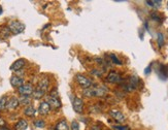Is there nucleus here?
Segmentation results:
<instances>
[{
	"instance_id": "nucleus-20",
	"label": "nucleus",
	"mask_w": 168,
	"mask_h": 130,
	"mask_svg": "<svg viewBox=\"0 0 168 130\" xmlns=\"http://www.w3.org/2000/svg\"><path fill=\"white\" fill-rule=\"evenodd\" d=\"M6 105H7V97L6 96H2V97H0V111L6 109Z\"/></svg>"
},
{
	"instance_id": "nucleus-12",
	"label": "nucleus",
	"mask_w": 168,
	"mask_h": 130,
	"mask_svg": "<svg viewBox=\"0 0 168 130\" xmlns=\"http://www.w3.org/2000/svg\"><path fill=\"white\" fill-rule=\"evenodd\" d=\"M19 99L17 97H12L10 99L7 100V105H6V109L9 110H16L17 107L19 106Z\"/></svg>"
},
{
	"instance_id": "nucleus-30",
	"label": "nucleus",
	"mask_w": 168,
	"mask_h": 130,
	"mask_svg": "<svg viewBox=\"0 0 168 130\" xmlns=\"http://www.w3.org/2000/svg\"><path fill=\"white\" fill-rule=\"evenodd\" d=\"M91 130H101V128L98 127V126H93V127L91 128Z\"/></svg>"
},
{
	"instance_id": "nucleus-17",
	"label": "nucleus",
	"mask_w": 168,
	"mask_h": 130,
	"mask_svg": "<svg viewBox=\"0 0 168 130\" xmlns=\"http://www.w3.org/2000/svg\"><path fill=\"white\" fill-rule=\"evenodd\" d=\"M44 93H46V92L39 90V89H36V90L33 91L32 96H33V98H34L35 100H38V99H42V98L43 97V96H44Z\"/></svg>"
},
{
	"instance_id": "nucleus-6",
	"label": "nucleus",
	"mask_w": 168,
	"mask_h": 130,
	"mask_svg": "<svg viewBox=\"0 0 168 130\" xmlns=\"http://www.w3.org/2000/svg\"><path fill=\"white\" fill-rule=\"evenodd\" d=\"M72 107L76 113L77 114H81L84 110V101L83 99L80 97H74L73 101H72Z\"/></svg>"
},
{
	"instance_id": "nucleus-13",
	"label": "nucleus",
	"mask_w": 168,
	"mask_h": 130,
	"mask_svg": "<svg viewBox=\"0 0 168 130\" xmlns=\"http://www.w3.org/2000/svg\"><path fill=\"white\" fill-rule=\"evenodd\" d=\"M48 87H50V81H48V77H43V79H42L39 81L37 89H39V90H42L43 92H46L48 89Z\"/></svg>"
},
{
	"instance_id": "nucleus-8",
	"label": "nucleus",
	"mask_w": 168,
	"mask_h": 130,
	"mask_svg": "<svg viewBox=\"0 0 168 130\" xmlns=\"http://www.w3.org/2000/svg\"><path fill=\"white\" fill-rule=\"evenodd\" d=\"M26 64V60L25 59H18L17 61H14L13 63V65L10 66V70L13 71H18V70L22 69Z\"/></svg>"
},
{
	"instance_id": "nucleus-19",
	"label": "nucleus",
	"mask_w": 168,
	"mask_h": 130,
	"mask_svg": "<svg viewBox=\"0 0 168 130\" xmlns=\"http://www.w3.org/2000/svg\"><path fill=\"white\" fill-rule=\"evenodd\" d=\"M145 3L148 5V6H151V7H154V8H158V7L161 6V3L162 1H160V0H154V1H151V0H148V1H145Z\"/></svg>"
},
{
	"instance_id": "nucleus-25",
	"label": "nucleus",
	"mask_w": 168,
	"mask_h": 130,
	"mask_svg": "<svg viewBox=\"0 0 168 130\" xmlns=\"http://www.w3.org/2000/svg\"><path fill=\"white\" fill-rule=\"evenodd\" d=\"M110 58H111V60L114 61V63H115V64H118V65L122 64V62L119 60V59L117 58V56H115V54H110Z\"/></svg>"
},
{
	"instance_id": "nucleus-29",
	"label": "nucleus",
	"mask_w": 168,
	"mask_h": 130,
	"mask_svg": "<svg viewBox=\"0 0 168 130\" xmlns=\"http://www.w3.org/2000/svg\"><path fill=\"white\" fill-rule=\"evenodd\" d=\"M151 72V65L150 66H148V67L147 68V69H145V71H144V73L145 74H148V73H150Z\"/></svg>"
},
{
	"instance_id": "nucleus-15",
	"label": "nucleus",
	"mask_w": 168,
	"mask_h": 130,
	"mask_svg": "<svg viewBox=\"0 0 168 130\" xmlns=\"http://www.w3.org/2000/svg\"><path fill=\"white\" fill-rule=\"evenodd\" d=\"M24 114H25L27 117H34L35 115H36V110H35L32 105H28V106L24 110Z\"/></svg>"
},
{
	"instance_id": "nucleus-22",
	"label": "nucleus",
	"mask_w": 168,
	"mask_h": 130,
	"mask_svg": "<svg viewBox=\"0 0 168 130\" xmlns=\"http://www.w3.org/2000/svg\"><path fill=\"white\" fill-rule=\"evenodd\" d=\"M34 125H35V127H37V128H43L44 125H46V123H44L43 120H35L34 121Z\"/></svg>"
},
{
	"instance_id": "nucleus-4",
	"label": "nucleus",
	"mask_w": 168,
	"mask_h": 130,
	"mask_svg": "<svg viewBox=\"0 0 168 130\" xmlns=\"http://www.w3.org/2000/svg\"><path fill=\"white\" fill-rule=\"evenodd\" d=\"M109 115H110V117L114 119L115 121H117L118 123H124L125 120H126V117H125V115L122 113L121 110H109Z\"/></svg>"
},
{
	"instance_id": "nucleus-23",
	"label": "nucleus",
	"mask_w": 168,
	"mask_h": 130,
	"mask_svg": "<svg viewBox=\"0 0 168 130\" xmlns=\"http://www.w3.org/2000/svg\"><path fill=\"white\" fill-rule=\"evenodd\" d=\"M151 18L153 19V20L157 21V22H161V17L159 16L158 13H157V12H153V13L151 14Z\"/></svg>"
},
{
	"instance_id": "nucleus-7",
	"label": "nucleus",
	"mask_w": 168,
	"mask_h": 130,
	"mask_svg": "<svg viewBox=\"0 0 168 130\" xmlns=\"http://www.w3.org/2000/svg\"><path fill=\"white\" fill-rule=\"evenodd\" d=\"M121 81H122L121 76L115 71H110L106 76V82H108V83H110V84H118V83H120Z\"/></svg>"
},
{
	"instance_id": "nucleus-14",
	"label": "nucleus",
	"mask_w": 168,
	"mask_h": 130,
	"mask_svg": "<svg viewBox=\"0 0 168 130\" xmlns=\"http://www.w3.org/2000/svg\"><path fill=\"white\" fill-rule=\"evenodd\" d=\"M27 128H28V123L24 119L19 120L18 123L14 125V130H26Z\"/></svg>"
},
{
	"instance_id": "nucleus-27",
	"label": "nucleus",
	"mask_w": 168,
	"mask_h": 130,
	"mask_svg": "<svg viewBox=\"0 0 168 130\" xmlns=\"http://www.w3.org/2000/svg\"><path fill=\"white\" fill-rule=\"evenodd\" d=\"M5 126V121H4V119L0 117V127H4Z\"/></svg>"
},
{
	"instance_id": "nucleus-18",
	"label": "nucleus",
	"mask_w": 168,
	"mask_h": 130,
	"mask_svg": "<svg viewBox=\"0 0 168 130\" xmlns=\"http://www.w3.org/2000/svg\"><path fill=\"white\" fill-rule=\"evenodd\" d=\"M31 102V99L29 96H21L20 98H19V103L22 105H29Z\"/></svg>"
},
{
	"instance_id": "nucleus-10",
	"label": "nucleus",
	"mask_w": 168,
	"mask_h": 130,
	"mask_svg": "<svg viewBox=\"0 0 168 130\" xmlns=\"http://www.w3.org/2000/svg\"><path fill=\"white\" fill-rule=\"evenodd\" d=\"M10 85L14 88H20L22 85H24V80L20 76H13L10 77Z\"/></svg>"
},
{
	"instance_id": "nucleus-24",
	"label": "nucleus",
	"mask_w": 168,
	"mask_h": 130,
	"mask_svg": "<svg viewBox=\"0 0 168 130\" xmlns=\"http://www.w3.org/2000/svg\"><path fill=\"white\" fill-rule=\"evenodd\" d=\"M115 130H130L129 126H122V125H115L114 126Z\"/></svg>"
},
{
	"instance_id": "nucleus-5",
	"label": "nucleus",
	"mask_w": 168,
	"mask_h": 130,
	"mask_svg": "<svg viewBox=\"0 0 168 130\" xmlns=\"http://www.w3.org/2000/svg\"><path fill=\"white\" fill-rule=\"evenodd\" d=\"M18 90L21 96H30L32 95L34 89H33V86L31 84H24L20 88H18Z\"/></svg>"
},
{
	"instance_id": "nucleus-9",
	"label": "nucleus",
	"mask_w": 168,
	"mask_h": 130,
	"mask_svg": "<svg viewBox=\"0 0 168 130\" xmlns=\"http://www.w3.org/2000/svg\"><path fill=\"white\" fill-rule=\"evenodd\" d=\"M51 111V106L47 101H42L40 103V105L38 107V113L42 116H47V115Z\"/></svg>"
},
{
	"instance_id": "nucleus-1",
	"label": "nucleus",
	"mask_w": 168,
	"mask_h": 130,
	"mask_svg": "<svg viewBox=\"0 0 168 130\" xmlns=\"http://www.w3.org/2000/svg\"><path fill=\"white\" fill-rule=\"evenodd\" d=\"M108 92V89L106 87H94V88H88L83 91L84 95L87 97H103Z\"/></svg>"
},
{
	"instance_id": "nucleus-28",
	"label": "nucleus",
	"mask_w": 168,
	"mask_h": 130,
	"mask_svg": "<svg viewBox=\"0 0 168 130\" xmlns=\"http://www.w3.org/2000/svg\"><path fill=\"white\" fill-rule=\"evenodd\" d=\"M92 74H94V76H101V73L97 71V69H94V70H93V71H92Z\"/></svg>"
},
{
	"instance_id": "nucleus-31",
	"label": "nucleus",
	"mask_w": 168,
	"mask_h": 130,
	"mask_svg": "<svg viewBox=\"0 0 168 130\" xmlns=\"http://www.w3.org/2000/svg\"><path fill=\"white\" fill-rule=\"evenodd\" d=\"M0 130H8V129H6V128L3 127V128H0Z\"/></svg>"
},
{
	"instance_id": "nucleus-21",
	"label": "nucleus",
	"mask_w": 168,
	"mask_h": 130,
	"mask_svg": "<svg viewBox=\"0 0 168 130\" xmlns=\"http://www.w3.org/2000/svg\"><path fill=\"white\" fill-rule=\"evenodd\" d=\"M157 42H158L159 48H162L164 46V42H165V40H164L163 33H158V37H157Z\"/></svg>"
},
{
	"instance_id": "nucleus-11",
	"label": "nucleus",
	"mask_w": 168,
	"mask_h": 130,
	"mask_svg": "<svg viewBox=\"0 0 168 130\" xmlns=\"http://www.w3.org/2000/svg\"><path fill=\"white\" fill-rule=\"evenodd\" d=\"M47 102L48 103V105H50L51 109H55V110H57V109H60V107L62 106V103H61L60 99H59V98L50 97Z\"/></svg>"
},
{
	"instance_id": "nucleus-2",
	"label": "nucleus",
	"mask_w": 168,
	"mask_h": 130,
	"mask_svg": "<svg viewBox=\"0 0 168 130\" xmlns=\"http://www.w3.org/2000/svg\"><path fill=\"white\" fill-rule=\"evenodd\" d=\"M24 29H25V25L22 24L21 22H19V21H12L8 25L9 32H12L14 35L20 34V33L24 31Z\"/></svg>"
},
{
	"instance_id": "nucleus-16",
	"label": "nucleus",
	"mask_w": 168,
	"mask_h": 130,
	"mask_svg": "<svg viewBox=\"0 0 168 130\" xmlns=\"http://www.w3.org/2000/svg\"><path fill=\"white\" fill-rule=\"evenodd\" d=\"M69 126L67 125L65 120H61L59 121L57 125H56V130H69Z\"/></svg>"
},
{
	"instance_id": "nucleus-3",
	"label": "nucleus",
	"mask_w": 168,
	"mask_h": 130,
	"mask_svg": "<svg viewBox=\"0 0 168 130\" xmlns=\"http://www.w3.org/2000/svg\"><path fill=\"white\" fill-rule=\"evenodd\" d=\"M76 80L77 82V84L80 85L85 90V89H88V88H91L92 87V81L90 79H88L87 76H84V74H76Z\"/></svg>"
},
{
	"instance_id": "nucleus-26",
	"label": "nucleus",
	"mask_w": 168,
	"mask_h": 130,
	"mask_svg": "<svg viewBox=\"0 0 168 130\" xmlns=\"http://www.w3.org/2000/svg\"><path fill=\"white\" fill-rule=\"evenodd\" d=\"M71 130H81L80 124H78L76 121H72V123H71Z\"/></svg>"
}]
</instances>
